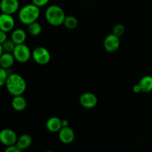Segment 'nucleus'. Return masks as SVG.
Masks as SVG:
<instances>
[{"label": "nucleus", "instance_id": "obj_1", "mask_svg": "<svg viewBox=\"0 0 152 152\" xmlns=\"http://www.w3.org/2000/svg\"><path fill=\"white\" fill-rule=\"evenodd\" d=\"M5 87L10 95L13 96H19L25 93L27 88V83L20 74L11 73L7 77Z\"/></svg>", "mask_w": 152, "mask_h": 152}, {"label": "nucleus", "instance_id": "obj_2", "mask_svg": "<svg viewBox=\"0 0 152 152\" xmlns=\"http://www.w3.org/2000/svg\"><path fill=\"white\" fill-rule=\"evenodd\" d=\"M39 7L32 4H26L19 10L18 17L21 23L25 25H28L32 22L37 21L39 17Z\"/></svg>", "mask_w": 152, "mask_h": 152}, {"label": "nucleus", "instance_id": "obj_3", "mask_svg": "<svg viewBox=\"0 0 152 152\" xmlns=\"http://www.w3.org/2000/svg\"><path fill=\"white\" fill-rule=\"evenodd\" d=\"M45 16L47 22L53 26H59L62 25L66 16L63 9L56 4L49 6L45 10Z\"/></svg>", "mask_w": 152, "mask_h": 152}, {"label": "nucleus", "instance_id": "obj_4", "mask_svg": "<svg viewBox=\"0 0 152 152\" xmlns=\"http://www.w3.org/2000/svg\"><path fill=\"white\" fill-rule=\"evenodd\" d=\"M12 53L14 56L15 60L19 63H25L31 59V57H32L31 50L26 45H25V43L16 45Z\"/></svg>", "mask_w": 152, "mask_h": 152}, {"label": "nucleus", "instance_id": "obj_5", "mask_svg": "<svg viewBox=\"0 0 152 152\" xmlns=\"http://www.w3.org/2000/svg\"><path fill=\"white\" fill-rule=\"evenodd\" d=\"M32 58L39 65H45L50 61V53L45 47H37L32 51Z\"/></svg>", "mask_w": 152, "mask_h": 152}, {"label": "nucleus", "instance_id": "obj_6", "mask_svg": "<svg viewBox=\"0 0 152 152\" xmlns=\"http://www.w3.org/2000/svg\"><path fill=\"white\" fill-rule=\"evenodd\" d=\"M16 132L10 129H4L0 132V142L5 146L14 145L17 141Z\"/></svg>", "mask_w": 152, "mask_h": 152}, {"label": "nucleus", "instance_id": "obj_7", "mask_svg": "<svg viewBox=\"0 0 152 152\" xmlns=\"http://www.w3.org/2000/svg\"><path fill=\"white\" fill-rule=\"evenodd\" d=\"M120 45V37L111 34L107 36L103 42V47L108 53H114L119 49Z\"/></svg>", "mask_w": 152, "mask_h": 152}, {"label": "nucleus", "instance_id": "obj_8", "mask_svg": "<svg viewBox=\"0 0 152 152\" xmlns=\"http://www.w3.org/2000/svg\"><path fill=\"white\" fill-rule=\"evenodd\" d=\"M98 99L96 95L91 92L83 93L80 97V103L83 108L91 109L97 105Z\"/></svg>", "mask_w": 152, "mask_h": 152}, {"label": "nucleus", "instance_id": "obj_9", "mask_svg": "<svg viewBox=\"0 0 152 152\" xmlns=\"http://www.w3.org/2000/svg\"><path fill=\"white\" fill-rule=\"evenodd\" d=\"M19 2L18 0H1L0 1V10L1 13L13 15L18 11Z\"/></svg>", "mask_w": 152, "mask_h": 152}, {"label": "nucleus", "instance_id": "obj_10", "mask_svg": "<svg viewBox=\"0 0 152 152\" xmlns=\"http://www.w3.org/2000/svg\"><path fill=\"white\" fill-rule=\"evenodd\" d=\"M15 20L13 16L7 13H0V30L10 32L14 28Z\"/></svg>", "mask_w": 152, "mask_h": 152}, {"label": "nucleus", "instance_id": "obj_11", "mask_svg": "<svg viewBox=\"0 0 152 152\" xmlns=\"http://www.w3.org/2000/svg\"><path fill=\"white\" fill-rule=\"evenodd\" d=\"M59 139L62 143L70 144L74 142L75 139V134L71 127H62L58 132Z\"/></svg>", "mask_w": 152, "mask_h": 152}, {"label": "nucleus", "instance_id": "obj_12", "mask_svg": "<svg viewBox=\"0 0 152 152\" xmlns=\"http://www.w3.org/2000/svg\"><path fill=\"white\" fill-rule=\"evenodd\" d=\"M45 126L48 132H52V133L59 132V130L62 128V120L59 117H52L47 120Z\"/></svg>", "mask_w": 152, "mask_h": 152}, {"label": "nucleus", "instance_id": "obj_13", "mask_svg": "<svg viewBox=\"0 0 152 152\" xmlns=\"http://www.w3.org/2000/svg\"><path fill=\"white\" fill-rule=\"evenodd\" d=\"M15 58L13 53L8 52H3L0 56V67L4 69H10L14 64Z\"/></svg>", "mask_w": 152, "mask_h": 152}, {"label": "nucleus", "instance_id": "obj_14", "mask_svg": "<svg viewBox=\"0 0 152 152\" xmlns=\"http://www.w3.org/2000/svg\"><path fill=\"white\" fill-rule=\"evenodd\" d=\"M12 108L16 111H22L26 108L27 101L22 95L14 96L11 101Z\"/></svg>", "mask_w": 152, "mask_h": 152}, {"label": "nucleus", "instance_id": "obj_15", "mask_svg": "<svg viewBox=\"0 0 152 152\" xmlns=\"http://www.w3.org/2000/svg\"><path fill=\"white\" fill-rule=\"evenodd\" d=\"M10 39L14 42L16 45L23 44V43H25V40L27 39V34L23 29L16 28V29L13 30L12 31Z\"/></svg>", "mask_w": 152, "mask_h": 152}, {"label": "nucleus", "instance_id": "obj_16", "mask_svg": "<svg viewBox=\"0 0 152 152\" xmlns=\"http://www.w3.org/2000/svg\"><path fill=\"white\" fill-rule=\"evenodd\" d=\"M32 137L28 134H22L20 137H19L16 141V145L20 148L21 151L27 149L29 148L32 144Z\"/></svg>", "mask_w": 152, "mask_h": 152}, {"label": "nucleus", "instance_id": "obj_17", "mask_svg": "<svg viewBox=\"0 0 152 152\" xmlns=\"http://www.w3.org/2000/svg\"><path fill=\"white\" fill-rule=\"evenodd\" d=\"M138 84L140 86L142 92L143 93L151 92L152 91V76H145L141 78Z\"/></svg>", "mask_w": 152, "mask_h": 152}, {"label": "nucleus", "instance_id": "obj_18", "mask_svg": "<svg viewBox=\"0 0 152 152\" xmlns=\"http://www.w3.org/2000/svg\"><path fill=\"white\" fill-rule=\"evenodd\" d=\"M63 25L68 30H74L78 26V19L74 16H66Z\"/></svg>", "mask_w": 152, "mask_h": 152}, {"label": "nucleus", "instance_id": "obj_19", "mask_svg": "<svg viewBox=\"0 0 152 152\" xmlns=\"http://www.w3.org/2000/svg\"><path fill=\"white\" fill-rule=\"evenodd\" d=\"M42 25L38 22H34L28 25V31L30 35L37 37L39 36L42 32Z\"/></svg>", "mask_w": 152, "mask_h": 152}, {"label": "nucleus", "instance_id": "obj_20", "mask_svg": "<svg viewBox=\"0 0 152 152\" xmlns=\"http://www.w3.org/2000/svg\"><path fill=\"white\" fill-rule=\"evenodd\" d=\"M2 45V48L4 52H8V53H13V50H14L15 47H16V45L15 44L14 42L10 39H7L5 42L1 44Z\"/></svg>", "mask_w": 152, "mask_h": 152}, {"label": "nucleus", "instance_id": "obj_21", "mask_svg": "<svg viewBox=\"0 0 152 152\" xmlns=\"http://www.w3.org/2000/svg\"><path fill=\"white\" fill-rule=\"evenodd\" d=\"M125 31H126V29H125V26L123 25V24H117V25H115L114 26V28H113V33L112 34H114V35L117 36V37H122V36L125 33Z\"/></svg>", "mask_w": 152, "mask_h": 152}, {"label": "nucleus", "instance_id": "obj_22", "mask_svg": "<svg viewBox=\"0 0 152 152\" xmlns=\"http://www.w3.org/2000/svg\"><path fill=\"white\" fill-rule=\"evenodd\" d=\"M9 74H10L8 73V70L0 67V88L2 87L3 86H5Z\"/></svg>", "mask_w": 152, "mask_h": 152}, {"label": "nucleus", "instance_id": "obj_23", "mask_svg": "<svg viewBox=\"0 0 152 152\" xmlns=\"http://www.w3.org/2000/svg\"><path fill=\"white\" fill-rule=\"evenodd\" d=\"M5 152H20L21 150L19 147L17 146L16 144H14V145H9V146H6L5 150H4Z\"/></svg>", "mask_w": 152, "mask_h": 152}, {"label": "nucleus", "instance_id": "obj_24", "mask_svg": "<svg viewBox=\"0 0 152 152\" xmlns=\"http://www.w3.org/2000/svg\"><path fill=\"white\" fill-rule=\"evenodd\" d=\"M50 0H32V3L37 7H44L49 2Z\"/></svg>", "mask_w": 152, "mask_h": 152}, {"label": "nucleus", "instance_id": "obj_25", "mask_svg": "<svg viewBox=\"0 0 152 152\" xmlns=\"http://www.w3.org/2000/svg\"><path fill=\"white\" fill-rule=\"evenodd\" d=\"M7 39V32L3 31L0 30V44H2L4 42H5Z\"/></svg>", "mask_w": 152, "mask_h": 152}, {"label": "nucleus", "instance_id": "obj_26", "mask_svg": "<svg viewBox=\"0 0 152 152\" xmlns=\"http://www.w3.org/2000/svg\"><path fill=\"white\" fill-rule=\"evenodd\" d=\"M132 90H133L134 93H135V94H139V93H140V92H142V90H141V88H140V86L139 84L134 85V86H133V88H132Z\"/></svg>", "mask_w": 152, "mask_h": 152}, {"label": "nucleus", "instance_id": "obj_27", "mask_svg": "<svg viewBox=\"0 0 152 152\" xmlns=\"http://www.w3.org/2000/svg\"><path fill=\"white\" fill-rule=\"evenodd\" d=\"M62 127H68L69 126V122L68 120H62Z\"/></svg>", "mask_w": 152, "mask_h": 152}, {"label": "nucleus", "instance_id": "obj_28", "mask_svg": "<svg viewBox=\"0 0 152 152\" xmlns=\"http://www.w3.org/2000/svg\"><path fill=\"white\" fill-rule=\"evenodd\" d=\"M3 52H4V50H3V48H2V45H1V44H0V56H1V55L2 54Z\"/></svg>", "mask_w": 152, "mask_h": 152}]
</instances>
